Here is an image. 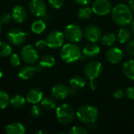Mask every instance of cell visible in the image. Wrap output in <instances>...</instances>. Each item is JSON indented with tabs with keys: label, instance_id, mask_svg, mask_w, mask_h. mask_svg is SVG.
Here are the masks:
<instances>
[{
	"label": "cell",
	"instance_id": "1",
	"mask_svg": "<svg viewBox=\"0 0 134 134\" xmlns=\"http://www.w3.org/2000/svg\"><path fill=\"white\" fill-rule=\"evenodd\" d=\"M111 17L119 26H126L133 20V13L130 6L125 4H118L111 9Z\"/></svg>",
	"mask_w": 134,
	"mask_h": 134
},
{
	"label": "cell",
	"instance_id": "2",
	"mask_svg": "<svg viewBox=\"0 0 134 134\" xmlns=\"http://www.w3.org/2000/svg\"><path fill=\"white\" fill-rule=\"evenodd\" d=\"M76 116L79 121L84 124H93L97 121L99 111L97 108L93 105L84 104L78 109Z\"/></svg>",
	"mask_w": 134,
	"mask_h": 134
},
{
	"label": "cell",
	"instance_id": "3",
	"mask_svg": "<svg viewBox=\"0 0 134 134\" xmlns=\"http://www.w3.org/2000/svg\"><path fill=\"white\" fill-rule=\"evenodd\" d=\"M60 57L64 62L71 64L82 58V53L78 46L75 43L69 42L62 46Z\"/></svg>",
	"mask_w": 134,
	"mask_h": 134
},
{
	"label": "cell",
	"instance_id": "4",
	"mask_svg": "<svg viewBox=\"0 0 134 134\" xmlns=\"http://www.w3.org/2000/svg\"><path fill=\"white\" fill-rule=\"evenodd\" d=\"M75 115L76 113L74 108L69 104H62L56 108L57 119L61 124H70L74 120Z\"/></svg>",
	"mask_w": 134,
	"mask_h": 134
},
{
	"label": "cell",
	"instance_id": "5",
	"mask_svg": "<svg viewBox=\"0 0 134 134\" xmlns=\"http://www.w3.org/2000/svg\"><path fill=\"white\" fill-rule=\"evenodd\" d=\"M65 38L71 43L79 42L83 37V31L82 28L76 24H69L64 29Z\"/></svg>",
	"mask_w": 134,
	"mask_h": 134
},
{
	"label": "cell",
	"instance_id": "6",
	"mask_svg": "<svg viewBox=\"0 0 134 134\" xmlns=\"http://www.w3.org/2000/svg\"><path fill=\"white\" fill-rule=\"evenodd\" d=\"M103 71V66L99 61H91L84 68V75L90 81L98 78Z\"/></svg>",
	"mask_w": 134,
	"mask_h": 134
},
{
	"label": "cell",
	"instance_id": "7",
	"mask_svg": "<svg viewBox=\"0 0 134 134\" xmlns=\"http://www.w3.org/2000/svg\"><path fill=\"white\" fill-rule=\"evenodd\" d=\"M64 34L59 31H53L50 32L46 38L47 47L51 49H58L62 47L64 43Z\"/></svg>",
	"mask_w": 134,
	"mask_h": 134
},
{
	"label": "cell",
	"instance_id": "8",
	"mask_svg": "<svg viewBox=\"0 0 134 134\" xmlns=\"http://www.w3.org/2000/svg\"><path fill=\"white\" fill-rule=\"evenodd\" d=\"M91 9L98 16H106L111 12L112 6L109 0H94L91 5Z\"/></svg>",
	"mask_w": 134,
	"mask_h": 134
},
{
	"label": "cell",
	"instance_id": "9",
	"mask_svg": "<svg viewBox=\"0 0 134 134\" xmlns=\"http://www.w3.org/2000/svg\"><path fill=\"white\" fill-rule=\"evenodd\" d=\"M21 58L26 64H36L39 59L37 49L31 45L24 46L21 49Z\"/></svg>",
	"mask_w": 134,
	"mask_h": 134
},
{
	"label": "cell",
	"instance_id": "10",
	"mask_svg": "<svg viewBox=\"0 0 134 134\" xmlns=\"http://www.w3.org/2000/svg\"><path fill=\"white\" fill-rule=\"evenodd\" d=\"M27 38V33L19 29H11L6 35L8 42L13 46H21L24 43Z\"/></svg>",
	"mask_w": 134,
	"mask_h": 134
},
{
	"label": "cell",
	"instance_id": "11",
	"mask_svg": "<svg viewBox=\"0 0 134 134\" xmlns=\"http://www.w3.org/2000/svg\"><path fill=\"white\" fill-rule=\"evenodd\" d=\"M30 12L37 17H42L46 13V4L44 0H31Z\"/></svg>",
	"mask_w": 134,
	"mask_h": 134
},
{
	"label": "cell",
	"instance_id": "12",
	"mask_svg": "<svg viewBox=\"0 0 134 134\" xmlns=\"http://www.w3.org/2000/svg\"><path fill=\"white\" fill-rule=\"evenodd\" d=\"M72 92H75V91L72 90L71 89H69L66 86L63 84H57L52 88L51 94H52V97L55 100H63Z\"/></svg>",
	"mask_w": 134,
	"mask_h": 134
},
{
	"label": "cell",
	"instance_id": "13",
	"mask_svg": "<svg viewBox=\"0 0 134 134\" xmlns=\"http://www.w3.org/2000/svg\"><path fill=\"white\" fill-rule=\"evenodd\" d=\"M86 38L91 42H97L100 40L102 32L100 29L96 25H89L84 31Z\"/></svg>",
	"mask_w": 134,
	"mask_h": 134
},
{
	"label": "cell",
	"instance_id": "14",
	"mask_svg": "<svg viewBox=\"0 0 134 134\" xmlns=\"http://www.w3.org/2000/svg\"><path fill=\"white\" fill-rule=\"evenodd\" d=\"M106 57L110 63L116 64H119L122 60L124 57V53L121 49L118 47H111L107 51Z\"/></svg>",
	"mask_w": 134,
	"mask_h": 134
},
{
	"label": "cell",
	"instance_id": "15",
	"mask_svg": "<svg viewBox=\"0 0 134 134\" xmlns=\"http://www.w3.org/2000/svg\"><path fill=\"white\" fill-rule=\"evenodd\" d=\"M12 18L16 23H23L26 20L27 13L26 9L20 5H15L12 10Z\"/></svg>",
	"mask_w": 134,
	"mask_h": 134
},
{
	"label": "cell",
	"instance_id": "16",
	"mask_svg": "<svg viewBox=\"0 0 134 134\" xmlns=\"http://www.w3.org/2000/svg\"><path fill=\"white\" fill-rule=\"evenodd\" d=\"M100 52V48L96 42H90L82 49V54L86 58H94Z\"/></svg>",
	"mask_w": 134,
	"mask_h": 134
},
{
	"label": "cell",
	"instance_id": "17",
	"mask_svg": "<svg viewBox=\"0 0 134 134\" xmlns=\"http://www.w3.org/2000/svg\"><path fill=\"white\" fill-rule=\"evenodd\" d=\"M39 68H35L32 66H24L18 71V76L23 80H28L31 79L37 71H40Z\"/></svg>",
	"mask_w": 134,
	"mask_h": 134
},
{
	"label": "cell",
	"instance_id": "18",
	"mask_svg": "<svg viewBox=\"0 0 134 134\" xmlns=\"http://www.w3.org/2000/svg\"><path fill=\"white\" fill-rule=\"evenodd\" d=\"M43 99V93L39 89H31L26 95V100L31 104H36Z\"/></svg>",
	"mask_w": 134,
	"mask_h": 134
},
{
	"label": "cell",
	"instance_id": "19",
	"mask_svg": "<svg viewBox=\"0 0 134 134\" xmlns=\"http://www.w3.org/2000/svg\"><path fill=\"white\" fill-rule=\"evenodd\" d=\"M69 84L71 86V89L74 91H79L82 90L86 84V79L80 75L78 76H75L73 77L70 81H69Z\"/></svg>",
	"mask_w": 134,
	"mask_h": 134
},
{
	"label": "cell",
	"instance_id": "20",
	"mask_svg": "<svg viewBox=\"0 0 134 134\" xmlns=\"http://www.w3.org/2000/svg\"><path fill=\"white\" fill-rule=\"evenodd\" d=\"M5 130L7 134H24L26 132L25 127L18 122H13L7 125Z\"/></svg>",
	"mask_w": 134,
	"mask_h": 134
},
{
	"label": "cell",
	"instance_id": "21",
	"mask_svg": "<svg viewBox=\"0 0 134 134\" xmlns=\"http://www.w3.org/2000/svg\"><path fill=\"white\" fill-rule=\"evenodd\" d=\"M122 71L126 78L134 80V60H128L122 65Z\"/></svg>",
	"mask_w": 134,
	"mask_h": 134
},
{
	"label": "cell",
	"instance_id": "22",
	"mask_svg": "<svg viewBox=\"0 0 134 134\" xmlns=\"http://www.w3.org/2000/svg\"><path fill=\"white\" fill-rule=\"evenodd\" d=\"M130 38H131V31L128 28L122 27L119 31L117 34V39L120 43L122 44L127 43L130 41Z\"/></svg>",
	"mask_w": 134,
	"mask_h": 134
},
{
	"label": "cell",
	"instance_id": "23",
	"mask_svg": "<svg viewBox=\"0 0 134 134\" xmlns=\"http://www.w3.org/2000/svg\"><path fill=\"white\" fill-rule=\"evenodd\" d=\"M55 64V59L53 56L49 54H46L43 55L40 59H39V65L42 68H52Z\"/></svg>",
	"mask_w": 134,
	"mask_h": 134
},
{
	"label": "cell",
	"instance_id": "24",
	"mask_svg": "<svg viewBox=\"0 0 134 134\" xmlns=\"http://www.w3.org/2000/svg\"><path fill=\"white\" fill-rule=\"evenodd\" d=\"M46 28V24L42 20H38L34 21L31 26V31L35 34H37V35L44 32Z\"/></svg>",
	"mask_w": 134,
	"mask_h": 134
},
{
	"label": "cell",
	"instance_id": "25",
	"mask_svg": "<svg viewBox=\"0 0 134 134\" xmlns=\"http://www.w3.org/2000/svg\"><path fill=\"white\" fill-rule=\"evenodd\" d=\"M100 40H101V43L104 46H112L117 40V36L113 33H107L102 35Z\"/></svg>",
	"mask_w": 134,
	"mask_h": 134
},
{
	"label": "cell",
	"instance_id": "26",
	"mask_svg": "<svg viewBox=\"0 0 134 134\" xmlns=\"http://www.w3.org/2000/svg\"><path fill=\"white\" fill-rule=\"evenodd\" d=\"M25 102H26V99L23 96L19 95V94L13 96L12 98L9 99L10 105L13 108H19L23 107L24 105Z\"/></svg>",
	"mask_w": 134,
	"mask_h": 134
},
{
	"label": "cell",
	"instance_id": "27",
	"mask_svg": "<svg viewBox=\"0 0 134 134\" xmlns=\"http://www.w3.org/2000/svg\"><path fill=\"white\" fill-rule=\"evenodd\" d=\"M41 106L42 107L43 109L46 111H52L56 108L57 104L55 100L53 98L50 97H46L42 100L41 101Z\"/></svg>",
	"mask_w": 134,
	"mask_h": 134
},
{
	"label": "cell",
	"instance_id": "28",
	"mask_svg": "<svg viewBox=\"0 0 134 134\" xmlns=\"http://www.w3.org/2000/svg\"><path fill=\"white\" fill-rule=\"evenodd\" d=\"M13 49L8 43L5 42H0V57H7L12 54Z\"/></svg>",
	"mask_w": 134,
	"mask_h": 134
},
{
	"label": "cell",
	"instance_id": "29",
	"mask_svg": "<svg viewBox=\"0 0 134 134\" xmlns=\"http://www.w3.org/2000/svg\"><path fill=\"white\" fill-rule=\"evenodd\" d=\"M93 13V11L91 9V8L90 7H83L81 8L79 10L78 13V16L81 19V20H88L91 17Z\"/></svg>",
	"mask_w": 134,
	"mask_h": 134
},
{
	"label": "cell",
	"instance_id": "30",
	"mask_svg": "<svg viewBox=\"0 0 134 134\" xmlns=\"http://www.w3.org/2000/svg\"><path fill=\"white\" fill-rule=\"evenodd\" d=\"M9 104V95L5 92L0 90V109L5 108Z\"/></svg>",
	"mask_w": 134,
	"mask_h": 134
},
{
	"label": "cell",
	"instance_id": "31",
	"mask_svg": "<svg viewBox=\"0 0 134 134\" xmlns=\"http://www.w3.org/2000/svg\"><path fill=\"white\" fill-rule=\"evenodd\" d=\"M68 134H87L88 131L86 128L80 126H75L68 130Z\"/></svg>",
	"mask_w": 134,
	"mask_h": 134
},
{
	"label": "cell",
	"instance_id": "32",
	"mask_svg": "<svg viewBox=\"0 0 134 134\" xmlns=\"http://www.w3.org/2000/svg\"><path fill=\"white\" fill-rule=\"evenodd\" d=\"M9 63L13 67H18L20 65V57L18 54H11L9 58Z\"/></svg>",
	"mask_w": 134,
	"mask_h": 134
},
{
	"label": "cell",
	"instance_id": "33",
	"mask_svg": "<svg viewBox=\"0 0 134 134\" xmlns=\"http://www.w3.org/2000/svg\"><path fill=\"white\" fill-rule=\"evenodd\" d=\"M30 112H31V115H33L34 117H39L42 114V108L38 105L34 104L31 107Z\"/></svg>",
	"mask_w": 134,
	"mask_h": 134
},
{
	"label": "cell",
	"instance_id": "34",
	"mask_svg": "<svg viewBox=\"0 0 134 134\" xmlns=\"http://www.w3.org/2000/svg\"><path fill=\"white\" fill-rule=\"evenodd\" d=\"M49 5L55 8V9H60L64 2V0H48Z\"/></svg>",
	"mask_w": 134,
	"mask_h": 134
},
{
	"label": "cell",
	"instance_id": "35",
	"mask_svg": "<svg viewBox=\"0 0 134 134\" xmlns=\"http://www.w3.org/2000/svg\"><path fill=\"white\" fill-rule=\"evenodd\" d=\"M11 18H12V15L10 13H4L0 16V22L2 23V24H6L10 21Z\"/></svg>",
	"mask_w": 134,
	"mask_h": 134
},
{
	"label": "cell",
	"instance_id": "36",
	"mask_svg": "<svg viewBox=\"0 0 134 134\" xmlns=\"http://www.w3.org/2000/svg\"><path fill=\"white\" fill-rule=\"evenodd\" d=\"M126 51L128 52L130 55L134 57V39L128 42L127 46H126Z\"/></svg>",
	"mask_w": 134,
	"mask_h": 134
},
{
	"label": "cell",
	"instance_id": "37",
	"mask_svg": "<svg viewBox=\"0 0 134 134\" xmlns=\"http://www.w3.org/2000/svg\"><path fill=\"white\" fill-rule=\"evenodd\" d=\"M126 95L130 100H134V87H128L126 90Z\"/></svg>",
	"mask_w": 134,
	"mask_h": 134
},
{
	"label": "cell",
	"instance_id": "38",
	"mask_svg": "<svg viewBox=\"0 0 134 134\" xmlns=\"http://www.w3.org/2000/svg\"><path fill=\"white\" fill-rule=\"evenodd\" d=\"M46 46H47V44H46V40L45 41L44 40H39L35 43V48L38 49H43Z\"/></svg>",
	"mask_w": 134,
	"mask_h": 134
},
{
	"label": "cell",
	"instance_id": "39",
	"mask_svg": "<svg viewBox=\"0 0 134 134\" xmlns=\"http://www.w3.org/2000/svg\"><path fill=\"white\" fill-rule=\"evenodd\" d=\"M123 96H124V92L122 90H117L113 93V97L115 99H121L123 97Z\"/></svg>",
	"mask_w": 134,
	"mask_h": 134
},
{
	"label": "cell",
	"instance_id": "40",
	"mask_svg": "<svg viewBox=\"0 0 134 134\" xmlns=\"http://www.w3.org/2000/svg\"><path fill=\"white\" fill-rule=\"evenodd\" d=\"M75 1L79 5H87L91 2V0H75Z\"/></svg>",
	"mask_w": 134,
	"mask_h": 134
},
{
	"label": "cell",
	"instance_id": "41",
	"mask_svg": "<svg viewBox=\"0 0 134 134\" xmlns=\"http://www.w3.org/2000/svg\"><path fill=\"white\" fill-rule=\"evenodd\" d=\"M90 88H91L93 90H95L97 89V83L95 82L94 80H92V81H90Z\"/></svg>",
	"mask_w": 134,
	"mask_h": 134
},
{
	"label": "cell",
	"instance_id": "42",
	"mask_svg": "<svg viewBox=\"0 0 134 134\" xmlns=\"http://www.w3.org/2000/svg\"><path fill=\"white\" fill-rule=\"evenodd\" d=\"M129 6L131 9V10L134 12V0H130V2H129Z\"/></svg>",
	"mask_w": 134,
	"mask_h": 134
},
{
	"label": "cell",
	"instance_id": "43",
	"mask_svg": "<svg viewBox=\"0 0 134 134\" xmlns=\"http://www.w3.org/2000/svg\"><path fill=\"white\" fill-rule=\"evenodd\" d=\"M36 134H48L49 133L47 131H45V130H39V131H37Z\"/></svg>",
	"mask_w": 134,
	"mask_h": 134
},
{
	"label": "cell",
	"instance_id": "44",
	"mask_svg": "<svg viewBox=\"0 0 134 134\" xmlns=\"http://www.w3.org/2000/svg\"><path fill=\"white\" fill-rule=\"evenodd\" d=\"M131 30H132V32L134 34V20H133L131 22Z\"/></svg>",
	"mask_w": 134,
	"mask_h": 134
},
{
	"label": "cell",
	"instance_id": "45",
	"mask_svg": "<svg viewBox=\"0 0 134 134\" xmlns=\"http://www.w3.org/2000/svg\"><path fill=\"white\" fill-rule=\"evenodd\" d=\"M2 75H3V72H2V68H0V79L2 77Z\"/></svg>",
	"mask_w": 134,
	"mask_h": 134
},
{
	"label": "cell",
	"instance_id": "46",
	"mask_svg": "<svg viewBox=\"0 0 134 134\" xmlns=\"http://www.w3.org/2000/svg\"><path fill=\"white\" fill-rule=\"evenodd\" d=\"M2 23L0 22V34L2 32Z\"/></svg>",
	"mask_w": 134,
	"mask_h": 134
}]
</instances>
